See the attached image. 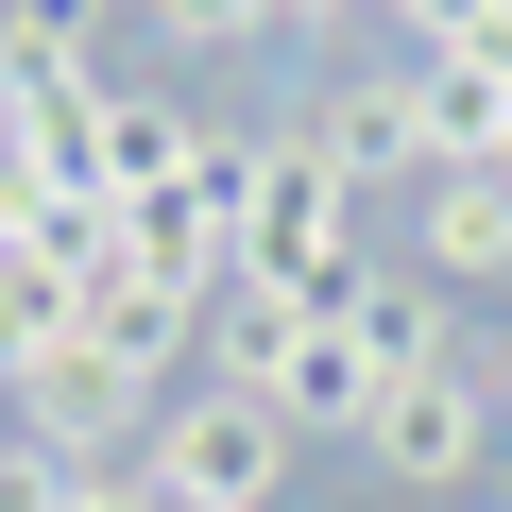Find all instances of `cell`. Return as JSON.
<instances>
[{
  "mask_svg": "<svg viewBox=\"0 0 512 512\" xmlns=\"http://www.w3.org/2000/svg\"><path fill=\"white\" fill-rule=\"evenodd\" d=\"M342 274H359V188H342V154H325L308 120L239 137V291H291V308H325Z\"/></svg>",
  "mask_w": 512,
  "mask_h": 512,
  "instance_id": "1",
  "label": "cell"
},
{
  "mask_svg": "<svg viewBox=\"0 0 512 512\" xmlns=\"http://www.w3.org/2000/svg\"><path fill=\"white\" fill-rule=\"evenodd\" d=\"M359 461L393 478V495H427V512H461L495 461H512V359L495 342H444L427 376H393V410L359 427Z\"/></svg>",
  "mask_w": 512,
  "mask_h": 512,
  "instance_id": "2",
  "label": "cell"
},
{
  "mask_svg": "<svg viewBox=\"0 0 512 512\" xmlns=\"http://www.w3.org/2000/svg\"><path fill=\"white\" fill-rule=\"evenodd\" d=\"M291 444H308L291 410H256V393H222V376H171L137 478H154V512H291Z\"/></svg>",
  "mask_w": 512,
  "mask_h": 512,
  "instance_id": "3",
  "label": "cell"
},
{
  "mask_svg": "<svg viewBox=\"0 0 512 512\" xmlns=\"http://www.w3.org/2000/svg\"><path fill=\"white\" fill-rule=\"evenodd\" d=\"M291 120L342 154V188H427V171H444V120H427V69H410V52H376V69H325Z\"/></svg>",
  "mask_w": 512,
  "mask_h": 512,
  "instance_id": "4",
  "label": "cell"
},
{
  "mask_svg": "<svg viewBox=\"0 0 512 512\" xmlns=\"http://www.w3.org/2000/svg\"><path fill=\"white\" fill-rule=\"evenodd\" d=\"M410 274L427 291H512V171H427L410 188Z\"/></svg>",
  "mask_w": 512,
  "mask_h": 512,
  "instance_id": "5",
  "label": "cell"
},
{
  "mask_svg": "<svg viewBox=\"0 0 512 512\" xmlns=\"http://www.w3.org/2000/svg\"><path fill=\"white\" fill-rule=\"evenodd\" d=\"M188 154H205V120H188L171 86H103V120H86V205H154Z\"/></svg>",
  "mask_w": 512,
  "mask_h": 512,
  "instance_id": "6",
  "label": "cell"
},
{
  "mask_svg": "<svg viewBox=\"0 0 512 512\" xmlns=\"http://www.w3.org/2000/svg\"><path fill=\"white\" fill-rule=\"evenodd\" d=\"M308 342H325V308H291V291H222V308H205V376L256 393V410L308 393Z\"/></svg>",
  "mask_w": 512,
  "mask_h": 512,
  "instance_id": "7",
  "label": "cell"
},
{
  "mask_svg": "<svg viewBox=\"0 0 512 512\" xmlns=\"http://www.w3.org/2000/svg\"><path fill=\"white\" fill-rule=\"evenodd\" d=\"M410 69H427V120H444V171H461V154L495 171V154H512V52H495V35H410Z\"/></svg>",
  "mask_w": 512,
  "mask_h": 512,
  "instance_id": "8",
  "label": "cell"
},
{
  "mask_svg": "<svg viewBox=\"0 0 512 512\" xmlns=\"http://www.w3.org/2000/svg\"><path fill=\"white\" fill-rule=\"evenodd\" d=\"M120 18H154L171 52H256V35H274V0H120Z\"/></svg>",
  "mask_w": 512,
  "mask_h": 512,
  "instance_id": "9",
  "label": "cell"
},
{
  "mask_svg": "<svg viewBox=\"0 0 512 512\" xmlns=\"http://www.w3.org/2000/svg\"><path fill=\"white\" fill-rule=\"evenodd\" d=\"M52 512H154V478H137V461H120V478H69V495H52Z\"/></svg>",
  "mask_w": 512,
  "mask_h": 512,
  "instance_id": "10",
  "label": "cell"
},
{
  "mask_svg": "<svg viewBox=\"0 0 512 512\" xmlns=\"http://www.w3.org/2000/svg\"><path fill=\"white\" fill-rule=\"evenodd\" d=\"M342 18H376V0H274V35H342Z\"/></svg>",
  "mask_w": 512,
  "mask_h": 512,
  "instance_id": "11",
  "label": "cell"
},
{
  "mask_svg": "<svg viewBox=\"0 0 512 512\" xmlns=\"http://www.w3.org/2000/svg\"><path fill=\"white\" fill-rule=\"evenodd\" d=\"M0 171H18V103H0Z\"/></svg>",
  "mask_w": 512,
  "mask_h": 512,
  "instance_id": "12",
  "label": "cell"
},
{
  "mask_svg": "<svg viewBox=\"0 0 512 512\" xmlns=\"http://www.w3.org/2000/svg\"><path fill=\"white\" fill-rule=\"evenodd\" d=\"M461 512H512V495H461Z\"/></svg>",
  "mask_w": 512,
  "mask_h": 512,
  "instance_id": "13",
  "label": "cell"
},
{
  "mask_svg": "<svg viewBox=\"0 0 512 512\" xmlns=\"http://www.w3.org/2000/svg\"><path fill=\"white\" fill-rule=\"evenodd\" d=\"M0 18H18V0H0Z\"/></svg>",
  "mask_w": 512,
  "mask_h": 512,
  "instance_id": "14",
  "label": "cell"
},
{
  "mask_svg": "<svg viewBox=\"0 0 512 512\" xmlns=\"http://www.w3.org/2000/svg\"><path fill=\"white\" fill-rule=\"evenodd\" d=\"M103 18H120V0H103Z\"/></svg>",
  "mask_w": 512,
  "mask_h": 512,
  "instance_id": "15",
  "label": "cell"
},
{
  "mask_svg": "<svg viewBox=\"0 0 512 512\" xmlns=\"http://www.w3.org/2000/svg\"><path fill=\"white\" fill-rule=\"evenodd\" d=\"M0 427H18V410H0Z\"/></svg>",
  "mask_w": 512,
  "mask_h": 512,
  "instance_id": "16",
  "label": "cell"
},
{
  "mask_svg": "<svg viewBox=\"0 0 512 512\" xmlns=\"http://www.w3.org/2000/svg\"><path fill=\"white\" fill-rule=\"evenodd\" d=\"M495 478H512V461H495Z\"/></svg>",
  "mask_w": 512,
  "mask_h": 512,
  "instance_id": "17",
  "label": "cell"
},
{
  "mask_svg": "<svg viewBox=\"0 0 512 512\" xmlns=\"http://www.w3.org/2000/svg\"><path fill=\"white\" fill-rule=\"evenodd\" d=\"M495 171H512V154H495Z\"/></svg>",
  "mask_w": 512,
  "mask_h": 512,
  "instance_id": "18",
  "label": "cell"
}]
</instances>
